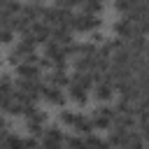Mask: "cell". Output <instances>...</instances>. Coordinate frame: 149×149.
<instances>
[{
  "instance_id": "cell-18",
  "label": "cell",
  "mask_w": 149,
  "mask_h": 149,
  "mask_svg": "<svg viewBox=\"0 0 149 149\" xmlns=\"http://www.w3.org/2000/svg\"><path fill=\"white\" fill-rule=\"evenodd\" d=\"M0 147H2V149H23V137L9 135V133H7V137L0 142Z\"/></svg>"
},
{
  "instance_id": "cell-7",
  "label": "cell",
  "mask_w": 149,
  "mask_h": 149,
  "mask_svg": "<svg viewBox=\"0 0 149 149\" xmlns=\"http://www.w3.org/2000/svg\"><path fill=\"white\" fill-rule=\"evenodd\" d=\"M42 12H44V7L42 5H37V2H30V5H21V16L28 21V23H35L40 16H42Z\"/></svg>"
},
{
  "instance_id": "cell-6",
  "label": "cell",
  "mask_w": 149,
  "mask_h": 149,
  "mask_svg": "<svg viewBox=\"0 0 149 149\" xmlns=\"http://www.w3.org/2000/svg\"><path fill=\"white\" fill-rule=\"evenodd\" d=\"M44 84H49V86H56V88L70 86V74H68L65 70H51V72L47 74V81H44Z\"/></svg>"
},
{
  "instance_id": "cell-25",
  "label": "cell",
  "mask_w": 149,
  "mask_h": 149,
  "mask_svg": "<svg viewBox=\"0 0 149 149\" xmlns=\"http://www.w3.org/2000/svg\"><path fill=\"white\" fill-rule=\"evenodd\" d=\"M40 147V142H37V137H23V149H37Z\"/></svg>"
},
{
  "instance_id": "cell-22",
  "label": "cell",
  "mask_w": 149,
  "mask_h": 149,
  "mask_svg": "<svg viewBox=\"0 0 149 149\" xmlns=\"http://www.w3.org/2000/svg\"><path fill=\"white\" fill-rule=\"evenodd\" d=\"M37 70L42 72V70H49V68H54V63H51V58H47V56H37Z\"/></svg>"
},
{
  "instance_id": "cell-3",
  "label": "cell",
  "mask_w": 149,
  "mask_h": 149,
  "mask_svg": "<svg viewBox=\"0 0 149 149\" xmlns=\"http://www.w3.org/2000/svg\"><path fill=\"white\" fill-rule=\"evenodd\" d=\"M49 40H54L56 44L65 47V44L74 42V35H72V30H70L68 26H54V28H51V37H49Z\"/></svg>"
},
{
  "instance_id": "cell-1",
  "label": "cell",
  "mask_w": 149,
  "mask_h": 149,
  "mask_svg": "<svg viewBox=\"0 0 149 149\" xmlns=\"http://www.w3.org/2000/svg\"><path fill=\"white\" fill-rule=\"evenodd\" d=\"M100 16H91V14H74L72 19H70V23H68V28L70 30H74V33H93L95 28H100Z\"/></svg>"
},
{
  "instance_id": "cell-15",
  "label": "cell",
  "mask_w": 149,
  "mask_h": 149,
  "mask_svg": "<svg viewBox=\"0 0 149 149\" xmlns=\"http://www.w3.org/2000/svg\"><path fill=\"white\" fill-rule=\"evenodd\" d=\"M42 137L49 140V142H58V144H63V140H65V135H63V130L58 126H47L44 133H42Z\"/></svg>"
},
{
  "instance_id": "cell-4",
  "label": "cell",
  "mask_w": 149,
  "mask_h": 149,
  "mask_svg": "<svg viewBox=\"0 0 149 149\" xmlns=\"http://www.w3.org/2000/svg\"><path fill=\"white\" fill-rule=\"evenodd\" d=\"M30 35H33L35 44H44V42H49V37H51V28L44 26L42 21H35V23H30Z\"/></svg>"
},
{
  "instance_id": "cell-12",
  "label": "cell",
  "mask_w": 149,
  "mask_h": 149,
  "mask_svg": "<svg viewBox=\"0 0 149 149\" xmlns=\"http://www.w3.org/2000/svg\"><path fill=\"white\" fill-rule=\"evenodd\" d=\"M114 30H116V35H119L121 40H130V37L135 35V26H133L130 21H126V19H121V21L114 26Z\"/></svg>"
},
{
  "instance_id": "cell-17",
  "label": "cell",
  "mask_w": 149,
  "mask_h": 149,
  "mask_svg": "<svg viewBox=\"0 0 149 149\" xmlns=\"http://www.w3.org/2000/svg\"><path fill=\"white\" fill-rule=\"evenodd\" d=\"M100 9H102V2H100V0H84V2H81V12H84V14L98 16Z\"/></svg>"
},
{
  "instance_id": "cell-9",
  "label": "cell",
  "mask_w": 149,
  "mask_h": 149,
  "mask_svg": "<svg viewBox=\"0 0 149 149\" xmlns=\"http://www.w3.org/2000/svg\"><path fill=\"white\" fill-rule=\"evenodd\" d=\"M93 95H95V100H98V102H102V105H105V102H109V100L114 98V88H112L109 84H102V81H100V84H95V86H93Z\"/></svg>"
},
{
  "instance_id": "cell-26",
  "label": "cell",
  "mask_w": 149,
  "mask_h": 149,
  "mask_svg": "<svg viewBox=\"0 0 149 149\" xmlns=\"http://www.w3.org/2000/svg\"><path fill=\"white\" fill-rule=\"evenodd\" d=\"M5 137H7V121L0 116V142H2Z\"/></svg>"
},
{
  "instance_id": "cell-16",
  "label": "cell",
  "mask_w": 149,
  "mask_h": 149,
  "mask_svg": "<svg viewBox=\"0 0 149 149\" xmlns=\"http://www.w3.org/2000/svg\"><path fill=\"white\" fill-rule=\"evenodd\" d=\"M91 58H93V56H91ZM91 58H88V56H74V58H72L74 72H91Z\"/></svg>"
},
{
  "instance_id": "cell-10",
  "label": "cell",
  "mask_w": 149,
  "mask_h": 149,
  "mask_svg": "<svg viewBox=\"0 0 149 149\" xmlns=\"http://www.w3.org/2000/svg\"><path fill=\"white\" fill-rule=\"evenodd\" d=\"M44 56H47V58H51V63H56V61L65 58V54H63V47H61V44H56L54 40L44 42Z\"/></svg>"
},
{
  "instance_id": "cell-5",
  "label": "cell",
  "mask_w": 149,
  "mask_h": 149,
  "mask_svg": "<svg viewBox=\"0 0 149 149\" xmlns=\"http://www.w3.org/2000/svg\"><path fill=\"white\" fill-rule=\"evenodd\" d=\"M109 147H114V149H119V147H123L126 142H128V130L126 128H119V126H114L109 133H107V140H105Z\"/></svg>"
},
{
  "instance_id": "cell-20",
  "label": "cell",
  "mask_w": 149,
  "mask_h": 149,
  "mask_svg": "<svg viewBox=\"0 0 149 149\" xmlns=\"http://www.w3.org/2000/svg\"><path fill=\"white\" fill-rule=\"evenodd\" d=\"M63 142L68 144L65 149H86V144H84V137H77V135H68Z\"/></svg>"
},
{
  "instance_id": "cell-8",
  "label": "cell",
  "mask_w": 149,
  "mask_h": 149,
  "mask_svg": "<svg viewBox=\"0 0 149 149\" xmlns=\"http://www.w3.org/2000/svg\"><path fill=\"white\" fill-rule=\"evenodd\" d=\"M16 74H19V79H30V81H37L40 79L37 65H30V63H23V61L16 65Z\"/></svg>"
},
{
  "instance_id": "cell-21",
  "label": "cell",
  "mask_w": 149,
  "mask_h": 149,
  "mask_svg": "<svg viewBox=\"0 0 149 149\" xmlns=\"http://www.w3.org/2000/svg\"><path fill=\"white\" fill-rule=\"evenodd\" d=\"M61 121H63L65 126H70V128H72V126H74V121H77V114H74L72 109H63V112H61Z\"/></svg>"
},
{
  "instance_id": "cell-28",
  "label": "cell",
  "mask_w": 149,
  "mask_h": 149,
  "mask_svg": "<svg viewBox=\"0 0 149 149\" xmlns=\"http://www.w3.org/2000/svg\"><path fill=\"white\" fill-rule=\"evenodd\" d=\"M33 2H37V5H40V2H42V0H33Z\"/></svg>"
},
{
  "instance_id": "cell-13",
  "label": "cell",
  "mask_w": 149,
  "mask_h": 149,
  "mask_svg": "<svg viewBox=\"0 0 149 149\" xmlns=\"http://www.w3.org/2000/svg\"><path fill=\"white\" fill-rule=\"evenodd\" d=\"M72 128H74L81 137H86V135L93 133V123H91V119H86V116H81V114H77V121H74Z\"/></svg>"
},
{
  "instance_id": "cell-24",
  "label": "cell",
  "mask_w": 149,
  "mask_h": 149,
  "mask_svg": "<svg viewBox=\"0 0 149 149\" xmlns=\"http://www.w3.org/2000/svg\"><path fill=\"white\" fill-rule=\"evenodd\" d=\"M21 109H23V105H19V102H14V100H12V102H9V107H7L5 112H7L9 116H21Z\"/></svg>"
},
{
  "instance_id": "cell-2",
  "label": "cell",
  "mask_w": 149,
  "mask_h": 149,
  "mask_svg": "<svg viewBox=\"0 0 149 149\" xmlns=\"http://www.w3.org/2000/svg\"><path fill=\"white\" fill-rule=\"evenodd\" d=\"M114 116H116L114 107H109V105H100V107L93 112V116H91L93 130H107V128H112Z\"/></svg>"
},
{
  "instance_id": "cell-23",
  "label": "cell",
  "mask_w": 149,
  "mask_h": 149,
  "mask_svg": "<svg viewBox=\"0 0 149 149\" xmlns=\"http://www.w3.org/2000/svg\"><path fill=\"white\" fill-rule=\"evenodd\" d=\"M0 42L2 44H12L14 42V33L9 28H0Z\"/></svg>"
},
{
  "instance_id": "cell-14",
  "label": "cell",
  "mask_w": 149,
  "mask_h": 149,
  "mask_svg": "<svg viewBox=\"0 0 149 149\" xmlns=\"http://www.w3.org/2000/svg\"><path fill=\"white\" fill-rule=\"evenodd\" d=\"M7 28H9L12 33H21V35H23V33H26V30L30 28V23H28V21H26V19H23L21 14H16V16H12V19H9Z\"/></svg>"
},
{
  "instance_id": "cell-11",
  "label": "cell",
  "mask_w": 149,
  "mask_h": 149,
  "mask_svg": "<svg viewBox=\"0 0 149 149\" xmlns=\"http://www.w3.org/2000/svg\"><path fill=\"white\" fill-rule=\"evenodd\" d=\"M68 98L74 100L77 105H86V102H88V93H86L81 86H77V84H70V86H68Z\"/></svg>"
},
{
  "instance_id": "cell-27",
  "label": "cell",
  "mask_w": 149,
  "mask_h": 149,
  "mask_svg": "<svg viewBox=\"0 0 149 149\" xmlns=\"http://www.w3.org/2000/svg\"><path fill=\"white\" fill-rule=\"evenodd\" d=\"M91 42H93V44H95V42H102V35H100L98 30H95V33H91Z\"/></svg>"
},
{
  "instance_id": "cell-19",
  "label": "cell",
  "mask_w": 149,
  "mask_h": 149,
  "mask_svg": "<svg viewBox=\"0 0 149 149\" xmlns=\"http://www.w3.org/2000/svg\"><path fill=\"white\" fill-rule=\"evenodd\" d=\"M0 12H5L7 16H16V14L21 12V2H19V0H7V2L2 5Z\"/></svg>"
}]
</instances>
